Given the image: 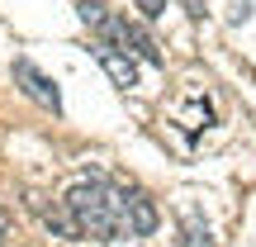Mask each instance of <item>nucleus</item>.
<instances>
[{
	"label": "nucleus",
	"mask_w": 256,
	"mask_h": 247,
	"mask_svg": "<svg viewBox=\"0 0 256 247\" xmlns=\"http://www.w3.org/2000/svg\"><path fill=\"white\" fill-rule=\"evenodd\" d=\"M95 62L104 67V76H110L119 91H133V86H138V57L124 53L119 43H110V38H95Z\"/></svg>",
	"instance_id": "nucleus-4"
},
{
	"label": "nucleus",
	"mask_w": 256,
	"mask_h": 247,
	"mask_svg": "<svg viewBox=\"0 0 256 247\" xmlns=\"http://www.w3.org/2000/svg\"><path fill=\"white\" fill-rule=\"evenodd\" d=\"M110 43H119L124 53H133L138 62H147V67H166V53H162V43H156L152 34H147L138 19H124V15H114L110 19Z\"/></svg>",
	"instance_id": "nucleus-2"
},
{
	"label": "nucleus",
	"mask_w": 256,
	"mask_h": 247,
	"mask_svg": "<svg viewBox=\"0 0 256 247\" xmlns=\"http://www.w3.org/2000/svg\"><path fill=\"white\" fill-rule=\"evenodd\" d=\"M138 10H142V19H162L166 15V0H138Z\"/></svg>",
	"instance_id": "nucleus-10"
},
{
	"label": "nucleus",
	"mask_w": 256,
	"mask_h": 247,
	"mask_svg": "<svg viewBox=\"0 0 256 247\" xmlns=\"http://www.w3.org/2000/svg\"><path fill=\"white\" fill-rule=\"evenodd\" d=\"M185 10H190V15L200 19V15H204V0H185Z\"/></svg>",
	"instance_id": "nucleus-11"
},
{
	"label": "nucleus",
	"mask_w": 256,
	"mask_h": 247,
	"mask_svg": "<svg viewBox=\"0 0 256 247\" xmlns=\"http://www.w3.org/2000/svg\"><path fill=\"white\" fill-rule=\"evenodd\" d=\"M209 119H214L209 100H204V95H190V105L180 110V124L190 128V133H200V128H209Z\"/></svg>",
	"instance_id": "nucleus-8"
},
{
	"label": "nucleus",
	"mask_w": 256,
	"mask_h": 247,
	"mask_svg": "<svg viewBox=\"0 0 256 247\" xmlns=\"http://www.w3.org/2000/svg\"><path fill=\"white\" fill-rule=\"evenodd\" d=\"M34 209L43 214V223H48V233H52V238H86V233H81V219L72 214V204H66V200H57V204L34 200Z\"/></svg>",
	"instance_id": "nucleus-6"
},
{
	"label": "nucleus",
	"mask_w": 256,
	"mask_h": 247,
	"mask_svg": "<svg viewBox=\"0 0 256 247\" xmlns=\"http://www.w3.org/2000/svg\"><path fill=\"white\" fill-rule=\"evenodd\" d=\"M76 15H81V24H86V29H95V38H104V34H110L114 10L104 5V0H81V5H76Z\"/></svg>",
	"instance_id": "nucleus-7"
},
{
	"label": "nucleus",
	"mask_w": 256,
	"mask_h": 247,
	"mask_svg": "<svg viewBox=\"0 0 256 247\" xmlns=\"http://www.w3.org/2000/svg\"><path fill=\"white\" fill-rule=\"evenodd\" d=\"M5 233H10V209H0V242H5Z\"/></svg>",
	"instance_id": "nucleus-12"
},
{
	"label": "nucleus",
	"mask_w": 256,
	"mask_h": 247,
	"mask_svg": "<svg viewBox=\"0 0 256 247\" xmlns=\"http://www.w3.org/2000/svg\"><path fill=\"white\" fill-rule=\"evenodd\" d=\"M156 223H162V214H156L152 195L147 190H128V233H133V238H152Z\"/></svg>",
	"instance_id": "nucleus-5"
},
{
	"label": "nucleus",
	"mask_w": 256,
	"mask_h": 247,
	"mask_svg": "<svg viewBox=\"0 0 256 247\" xmlns=\"http://www.w3.org/2000/svg\"><path fill=\"white\" fill-rule=\"evenodd\" d=\"M62 200L81 219L86 238H95V242L128 238V185H110L104 176H81Z\"/></svg>",
	"instance_id": "nucleus-1"
},
{
	"label": "nucleus",
	"mask_w": 256,
	"mask_h": 247,
	"mask_svg": "<svg viewBox=\"0 0 256 247\" xmlns=\"http://www.w3.org/2000/svg\"><path fill=\"white\" fill-rule=\"evenodd\" d=\"M180 247H214L209 223H204V219H194V214H185V223H180Z\"/></svg>",
	"instance_id": "nucleus-9"
},
{
	"label": "nucleus",
	"mask_w": 256,
	"mask_h": 247,
	"mask_svg": "<svg viewBox=\"0 0 256 247\" xmlns=\"http://www.w3.org/2000/svg\"><path fill=\"white\" fill-rule=\"evenodd\" d=\"M14 86L28 95L34 105H43V110H52V114H62V91H57L52 81H48L43 72H38L28 57H14Z\"/></svg>",
	"instance_id": "nucleus-3"
}]
</instances>
